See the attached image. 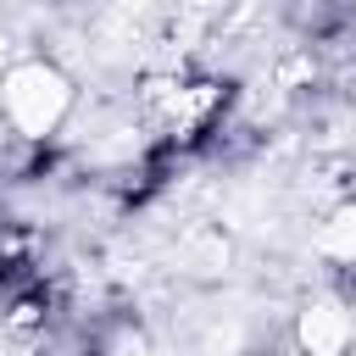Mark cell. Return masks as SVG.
<instances>
[{
  "label": "cell",
  "mask_w": 356,
  "mask_h": 356,
  "mask_svg": "<svg viewBox=\"0 0 356 356\" xmlns=\"http://www.w3.org/2000/svg\"><path fill=\"white\" fill-rule=\"evenodd\" d=\"M0 100H6V117L17 122V134H28V139H44V134L61 122V111H67L72 89H67V78H61L56 67H44V61H28V67H11V72H6V83H0Z\"/></svg>",
  "instance_id": "6da1fadb"
},
{
  "label": "cell",
  "mask_w": 356,
  "mask_h": 356,
  "mask_svg": "<svg viewBox=\"0 0 356 356\" xmlns=\"http://www.w3.org/2000/svg\"><path fill=\"white\" fill-rule=\"evenodd\" d=\"M295 339H300L306 356H345V345H350V312L339 300H312L300 312V323H295Z\"/></svg>",
  "instance_id": "7a4b0ae2"
},
{
  "label": "cell",
  "mask_w": 356,
  "mask_h": 356,
  "mask_svg": "<svg viewBox=\"0 0 356 356\" xmlns=\"http://www.w3.org/2000/svg\"><path fill=\"white\" fill-rule=\"evenodd\" d=\"M317 250L334 261H356V206H339L323 228H317Z\"/></svg>",
  "instance_id": "3957f363"
},
{
  "label": "cell",
  "mask_w": 356,
  "mask_h": 356,
  "mask_svg": "<svg viewBox=\"0 0 356 356\" xmlns=\"http://www.w3.org/2000/svg\"><path fill=\"white\" fill-rule=\"evenodd\" d=\"M0 56H6V33H0Z\"/></svg>",
  "instance_id": "277c9868"
},
{
  "label": "cell",
  "mask_w": 356,
  "mask_h": 356,
  "mask_svg": "<svg viewBox=\"0 0 356 356\" xmlns=\"http://www.w3.org/2000/svg\"><path fill=\"white\" fill-rule=\"evenodd\" d=\"M17 356H33V350H17Z\"/></svg>",
  "instance_id": "5b68a950"
}]
</instances>
